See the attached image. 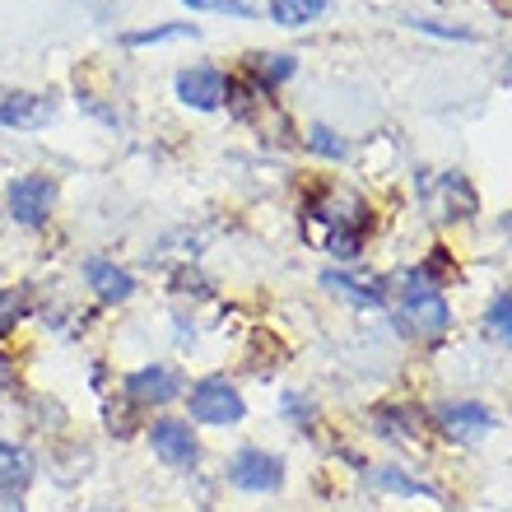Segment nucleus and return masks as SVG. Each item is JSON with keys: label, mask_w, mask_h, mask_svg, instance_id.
Wrapping results in <instances>:
<instances>
[{"label": "nucleus", "mask_w": 512, "mask_h": 512, "mask_svg": "<svg viewBox=\"0 0 512 512\" xmlns=\"http://www.w3.org/2000/svg\"><path fill=\"white\" fill-rule=\"evenodd\" d=\"M308 233L340 261H354L364 252V238L373 233V210L354 191H322L308 205Z\"/></svg>", "instance_id": "1"}, {"label": "nucleus", "mask_w": 512, "mask_h": 512, "mask_svg": "<svg viewBox=\"0 0 512 512\" xmlns=\"http://www.w3.org/2000/svg\"><path fill=\"white\" fill-rule=\"evenodd\" d=\"M187 405H191V419H196V424H238V419L247 415L243 396H238V387H233L229 378H201L191 387Z\"/></svg>", "instance_id": "2"}, {"label": "nucleus", "mask_w": 512, "mask_h": 512, "mask_svg": "<svg viewBox=\"0 0 512 512\" xmlns=\"http://www.w3.org/2000/svg\"><path fill=\"white\" fill-rule=\"evenodd\" d=\"M5 205H10V215L19 219V224L42 229V224H47V215H52V205H56V182L47 173L14 177L10 187H5Z\"/></svg>", "instance_id": "3"}, {"label": "nucleus", "mask_w": 512, "mask_h": 512, "mask_svg": "<svg viewBox=\"0 0 512 512\" xmlns=\"http://www.w3.org/2000/svg\"><path fill=\"white\" fill-rule=\"evenodd\" d=\"M405 322L415 326L419 336H443L452 326V308L447 298L438 294V284H429L424 275H410V289H405Z\"/></svg>", "instance_id": "4"}, {"label": "nucleus", "mask_w": 512, "mask_h": 512, "mask_svg": "<svg viewBox=\"0 0 512 512\" xmlns=\"http://www.w3.org/2000/svg\"><path fill=\"white\" fill-rule=\"evenodd\" d=\"M229 480L247 494H275L284 485V461L266 447H243L238 457L229 461Z\"/></svg>", "instance_id": "5"}, {"label": "nucleus", "mask_w": 512, "mask_h": 512, "mask_svg": "<svg viewBox=\"0 0 512 512\" xmlns=\"http://www.w3.org/2000/svg\"><path fill=\"white\" fill-rule=\"evenodd\" d=\"M149 447H154V457L168 461V466H177V471H191V466L201 461L196 433H191V424H182V419H154Z\"/></svg>", "instance_id": "6"}, {"label": "nucleus", "mask_w": 512, "mask_h": 512, "mask_svg": "<svg viewBox=\"0 0 512 512\" xmlns=\"http://www.w3.org/2000/svg\"><path fill=\"white\" fill-rule=\"evenodd\" d=\"M182 396V378L177 368L168 364H149V368H135L126 378V401L131 405H168Z\"/></svg>", "instance_id": "7"}, {"label": "nucleus", "mask_w": 512, "mask_h": 512, "mask_svg": "<svg viewBox=\"0 0 512 512\" xmlns=\"http://www.w3.org/2000/svg\"><path fill=\"white\" fill-rule=\"evenodd\" d=\"M424 201H429L433 219L438 224H452V219H471L475 215V191L461 173H443L438 187H424Z\"/></svg>", "instance_id": "8"}, {"label": "nucleus", "mask_w": 512, "mask_h": 512, "mask_svg": "<svg viewBox=\"0 0 512 512\" xmlns=\"http://www.w3.org/2000/svg\"><path fill=\"white\" fill-rule=\"evenodd\" d=\"M438 424H443L447 438L475 443V438H485V433L494 429V410L480 401H457V405H443V410H438Z\"/></svg>", "instance_id": "9"}, {"label": "nucleus", "mask_w": 512, "mask_h": 512, "mask_svg": "<svg viewBox=\"0 0 512 512\" xmlns=\"http://www.w3.org/2000/svg\"><path fill=\"white\" fill-rule=\"evenodd\" d=\"M177 98L196 112H215L224 103V75L215 66H187L177 75Z\"/></svg>", "instance_id": "10"}, {"label": "nucleus", "mask_w": 512, "mask_h": 512, "mask_svg": "<svg viewBox=\"0 0 512 512\" xmlns=\"http://www.w3.org/2000/svg\"><path fill=\"white\" fill-rule=\"evenodd\" d=\"M52 117V103L38 94H24V89H0V126H19V131H33Z\"/></svg>", "instance_id": "11"}, {"label": "nucleus", "mask_w": 512, "mask_h": 512, "mask_svg": "<svg viewBox=\"0 0 512 512\" xmlns=\"http://www.w3.org/2000/svg\"><path fill=\"white\" fill-rule=\"evenodd\" d=\"M84 280L94 284V294L103 298V303H126V298L135 294L131 270L112 266V261H103V256H94V261H84Z\"/></svg>", "instance_id": "12"}, {"label": "nucleus", "mask_w": 512, "mask_h": 512, "mask_svg": "<svg viewBox=\"0 0 512 512\" xmlns=\"http://www.w3.org/2000/svg\"><path fill=\"white\" fill-rule=\"evenodd\" d=\"M33 471H38V461H33V452L19 443H0V494H24L28 485H33Z\"/></svg>", "instance_id": "13"}, {"label": "nucleus", "mask_w": 512, "mask_h": 512, "mask_svg": "<svg viewBox=\"0 0 512 512\" xmlns=\"http://www.w3.org/2000/svg\"><path fill=\"white\" fill-rule=\"evenodd\" d=\"M322 284L345 298H354V303H382V298H387L382 280H364V275H350V270H322Z\"/></svg>", "instance_id": "14"}, {"label": "nucleus", "mask_w": 512, "mask_h": 512, "mask_svg": "<svg viewBox=\"0 0 512 512\" xmlns=\"http://www.w3.org/2000/svg\"><path fill=\"white\" fill-rule=\"evenodd\" d=\"M317 14H326V0H270V19L280 28L312 24Z\"/></svg>", "instance_id": "15"}, {"label": "nucleus", "mask_w": 512, "mask_h": 512, "mask_svg": "<svg viewBox=\"0 0 512 512\" xmlns=\"http://www.w3.org/2000/svg\"><path fill=\"white\" fill-rule=\"evenodd\" d=\"M373 485L391 489V494H410V499H438V489H433V485H424V480H410V475H401L396 466H378V471H373Z\"/></svg>", "instance_id": "16"}, {"label": "nucleus", "mask_w": 512, "mask_h": 512, "mask_svg": "<svg viewBox=\"0 0 512 512\" xmlns=\"http://www.w3.org/2000/svg\"><path fill=\"white\" fill-rule=\"evenodd\" d=\"M247 70L256 75V89H270V84H280L294 75V56H252Z\"/></svg>", "instance_id": "17"}, {"label": "nucleus", "mask_w": 512, "mask_h": 512, "mask_svg": "<svg viewBox=\"0 0 512 512\" xmlns=\"http://www.w3.org/2000/svg\"><path fill=\"white\" fill-rule=\"evenodd\" d=\"M24 312H28V294H24V289H0V336L24 322Z\"/></svg>", "instance_id": "18"}, {"label": "nucleus", "mask_w": 512, "mask_h": 512, "mask_svg": "<svg viewBox=\"0 0 512 512\" xmlns=\"http://www.w3.org/2000/svg\"><path fill=\"white\" fill-rule=\"evenodd\" d=\"M485 326H489V336L512 340V294H499V298H494V303H489V312H485Z\"/></svg>", "instance_id": "19"}, {"label": "nucleus", "mask_w": 512, "mask_h": 512, "mask_svg": "<svg viewBox=\"0 0 512 512\" xmlns=\"http://www.w3.org/2000/svg\"><path fill=\"white\" fill-rule=\"evenodd\" d=\"M201 28L196 24H173V28H145V33H131V47H149V42H168V38H196Z\"/></svg>", "instance_id": "20"}, {"label": "nucleus", "mask_w": 512, "mask_h": 512, "mask_svg": "<svg viewBox=\"0 0 512 512\" xmlns=\"http://www.w3.org/2000/svg\"><path fill=\"white\" fill-rule=\"evenodd\" d=\"M308 145L317 149V154H326V159H345V140H340L336 131H326V126H312Z\"/></svg>", "instance_id": "21"}, {"label": "nucleus", "mask_w": 512, "mask_h": 512, "mask_svg": "<svg viewBox=\"0 0 512 512\" xmlns=\"http://www.w3.org/2000/svg\"><path fill=\"white\" fill-rule=\"evenodd\" d=\"M182 5H191V10H215V14H233V19H252V5L247 0H182Z\"/></svg>", "instance_id": "22"}, {"label": "nucleus", "mask_w": 512, "mask_h": 512, "mask_svg": "<svg viewBox=\"0 0 512 512\" xmlns=\"http://www.w3.org/2000/svg\"><path fill=\"white\" fill-rule=\"evenodd\" d=\"M0 512H24V508H19V499H14V494H0Z\"/></svg>", "instance_id": "23"}, {"label": "nucleus", "mask_w": 512, "mask_h": 512, "mask_svg": "<svg viewBox=\"0 0 512 512\" xmlns=\"http://www.w3.org/2000/svg\"><path fill=\"white\" fill-rule=\"evenodd\" d=\"M5 382H10V364L0 359V391H5Z\"/></svg>", "instance_id": "24"}, {"label": "nucleus", "mask_w": 512, "mask_h": 512, "mask_svg": "<svg viewBox=\"0 0 512 512\" xmlns=\"http://www.w3.org/2000/svg\"><path fill=\"white\" fill-rule=\"evenodd\" d=\"M89 512H117V508H89Z\"/></svg>", "instance_id": "25"}]
</instances>
